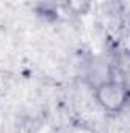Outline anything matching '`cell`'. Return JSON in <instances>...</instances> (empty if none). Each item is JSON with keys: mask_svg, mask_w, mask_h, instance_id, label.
Returning <instances> with one entry per match:
<instances>
[{"mask_svg": "<svg viewBox=\"0 0 130 133\" xmlns=\"http://www.w3.org/2000/svg\"><path fill=\"white\" fill-rule=\"evenodd\" d=\"M94 97L107 113H121L130 100L128 86L118 78H108L94 86Z\"/></svg>", "mask_w": 130, "mask_h": 133, "instance_id": "cell-1", "label": "cell"}]
</instances>
